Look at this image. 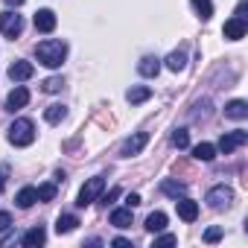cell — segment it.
<instances>
[{"label":"cell","instance_id":"obj_35","mask_svg":"<svg viewBox=\"0 0 248 248\" xmlns=\"http://www.w3.org/2000/svg\"><path fill=\"white\" fill-rule=\"evenodd\" d=\"M117 196H120V187H114L108 196H102V204H114V199H117Z\"/></svg>","mask_w":248,"mask_h":248},{"label":"cell","instance_id":"obj_19","mask_svg":"<svg viewBox=\"0 0 248 248\" xmlns=\"http://www.w3.org/2000/svg\"><path fill=\"white\" fill-rule=\"evenodd\" d=\"M193 158L202 161V164H210L216 158V146L213 143H199V146H193Z\"/></svg>","mask_w":248,"mask_h":248},{"label":"cell","instance_id":"obj_37","mask_svg":"<svg viewBox=\"0 0 248 248\" xmlns=\"http://www.w3.org/2000/svg\"><path fill=\"white\" fill-rule=\"evenodd\" d=\"M245 9H248V3L239 0V3H236V18H245Z\"/></svg>","mask_w":248,"mask_h":248},{"label":"cell","instance_id":"obj_31","mask_svg":"<svg viewBox=\"0 0 248 248\" xmlns=\"http://www.w3.org/2000/svg\"><path fill=\"white\" fill-rule=\"evenodd\" d=\"M175 242H178V236L164 233V236H158V239H155V248H161V245H175Z\"/></svg>","mask_w":248,"mask_h":248},{"label":"cell","instance_id":"obj_1","mask_svg":"<svg viewBox=\"0 0 248 248\" xmlns=\"http://www.w3.org/2000/svg\"><path fill=\"white\" fill-rule=\"evenodd\" d=\"M35 59H38L44 67H62L64 59H67V41L47 38V41L35 44Z\"/></svg>","mask_w":248,"mask_h":248},{"label":"cell","instance_id":"obj_33","mask_svg":"<svg viewBox=\"0 0 248 248\" xmlns=\"http://www.w3.org/2000/svg\"><path fill=\"white\" fill-rule=\"evenodd\" d=\"M111 245H117V248H132V239H126V236H117V239H111Z\"/></svg>","mask_w":248,"mask_h":248},{"label":"cell","instance_id":"obj_22","mask_svg":"<svg viewBox=\"0 0 248 248\" xmlns=\"http://www.w3.org/2000/svg\"><path fill=\"white\" fill-rule=\"evenodd\" d=\"M15 202H18V207H24V210H27V207H32V204L38 202V193H35V187H24V190L15 196Z\"/></svg>","mask_w":248,"mask_h":248},{"label":"cell","instance_id":"obj_27","mask_svg":"<svg viewBox=\"0 0 248 248\" xmlns=\"http://www.w3.org/2000/svg\"><path fill=\"white\" fill-rule=\"evenodd\" d=\"M170 143H172L175 149H187V146H190V135H187V129H175L172 138H170Z\"/></svg>","mask_w":248,"mask_h":248},{"label":"cell","instance_id":"obj_18","mask_svg":"<svg viewBox=\"0 0 248 248\" xmlns=\"http://www.w3.org/2000/svg\"><path fill=\"white\" fill-rule=\"evenodd\" d=\"M164 228H167V213L164 210H155V213L146 216V231L149 233H161Z\"/></svg>","mask_w":248,"mask_h":248},{"label":"cell","instance_id":"obj_15","mask_svg":"<svg viewBox=\"0 0 248 248\" xmlns=\"http://www.w3.org/2000/svg\"><path fill=\"white\" fill-rule=\"evenodd\" d=\"M111 225L114 228H132V207L126 204V207L111 210Z\"/></svg>","mask_w":248,"mask_h":248},{"label":"cell","instance_id":"obj_4","mask_svg":"<svg viewBox=\"0 0 248 248\" xmlns=\"http://www.w3.org/2000/svg\"><path fill=\"white\" fill-rule=\"evenodd\" d=\"M213 210H225V207H231V202H233V190L228 187V184H216V187H210L207 190V199H204Z\"/></svg>","mask_w":248,"mask_h":248},{"label":"cell","instance_id":"obj_13","mask_svg":"<svg viewBox=\"0 0 248 248\" xmlns=\"http://www.w3.org/2000/svg\"><path fill=\"white\" fill-rule=\"evenodd\" d=\"M138 73H140V76H146V79L158 76V73H161V59H158V56H143V59H140V64H138Z\"/></svg>","mask_w":248,"mask_h":248},{"label":"cell","instance_id":"obj_6","mask_svg":"<svg viewBox=\"0 0 248 248\" xmlns=\"http://www.w3.org/2000/svg\"><path fill=\"white\" fill-rule=\"evenodd\" d=\"M248 143V132H242V129H236V132H228V135H222V140H219V152L222 155H231L233 149H239V146H245Z\"/></svg>","mask_w":248,"mask_h":248},{"label":"cell","instance_id":"obj_11","mask_svg":"<svg viewBox=\"0 0 248 248\" xmlns=\"http://www.w3.org/2000/svg\"><path fill=\"white\" fill-rule=\"evenodd\" d=\"M32 73H35L32 62H24V59H18V62L9 67V79H12V82H27V79H32Z\"/></svg>","mask_w":248,"mask_h":248},{"label":"cell","instance_id":"obj_12","mask_svg":"<svg viewBox=\"0 0 248 248\" xmlns=\"http://www.w3.org/2000/svg\"><path fill=\"white\" fill-rule=\"evenodd\" d=\"M175 207H178V216H181L184 222H196V216H199V202L181 196V202L175 199Z\"/></svg>","mask_w":248,"mask_h":248},{"label":"cell","instance_id":"obj_17","mask_svg":"<svg viewBox=\"0 0 248 248\" xmlns=\"http://www.w3.org/2000/svg\"><path fill=\"white\" fill-rule=\"evenodd\" d=\"M149 96H152V88H146V85H135V88L126 91V99H129L132 105H140V102H146Z\"/></svg>","mask_w":248,"mask_h":248},{"label":"cell","instance_id":"obj_21","mask_svg":"<svg viewBox=\"0 0 248 248\" xmlns=\"http://www.w3.org/2000/svg\"><path fill=\"white\" fill-rule=\"evenodd\" d=\"M161 193L170 196V199H181L187 193V184H181V181H164L161 184Z\"/></svg>","mask_w":248,"mask_h":248},{"label":"cell","instance_id":"obj_34","mask_svg":"<svg viewBox=\"0 0 248 248\" xmlns=\"http://www.w3.org/2000/svg\"><path fill=\"white\" fill-rule=\"evenodd\" d=\"M6 178H9V167H6V164H0V190L6 187Z\"/></svg>","mask_w":248,"mask_h":248},{"label":"cell","instance_id":"obj_32","mask_svg":"<svg viewBox=\"0 0 248 248\" xmlns=\"http://www.w3.org/2000/svg\"><path fill=\"white\" fill-rule=\"evenodd\" d=\"M9 228H12V216H9L6 210H0V233L9 231Z\"/></svg>","mask_w":248,"mask_h":248},{"label":"cell","instance_id":"obj_3","mask_svg":"<svg viewBox=\"0 0 248 248\" xmlns=\"http://www.w3.org/2000/svg\"><path fill=\"white\" fill-rule=\"evenodd\" d=\"M102 190H105V178H102V175H93V178H88V181H85V187L79 190V199H76V204H79V207H88V204H93V202L102 196Z\"/></svg>","mask_w":248,"mask_h":248},{"label":"cell","instance_id":"obj_20","mask_svg":"<svg viewBox=\"0 0 248 248\" xmlns=\"http://www.w3.org/2000/svg\"><path fill=\"white\" fill-rule=\"evenodd\" d=\"M64 117H67V108L59 105V102H56V105H47V111H44V120L50 123V126H59Z\"/></svg>","mask_w":248,"mask_h":248},{"label":"cell","instance_id":"obj_23","mask_svg":"<svg viewBox=\"0 0 248 248\" xmlns=\"http://www.w3.org/2000/svg\"><path fill=\"white\" fill-rule=\"evenodd\" d=\"M167 67H170L172 73H181V70L187 67V56H184L181 50H175V53H170V56H167Z\"/></svg>","mask_w":248,"mask_h":248},{"label":"cell","instance_id":"obj_14","mask_svg":"<svg viewBox=\"0 0 248 248\" xmlns=\"http://www.w3.org/2000/svg\"><path fill=\"white\" fill-rule=\"evenodd\" d=\"M44 239H47V231L41 228V225H35V228H30L24 236H21V242H24V248H38V245H44Z\"/></svg>","mask_w":248,"mask_h":248},{"label":"cell","instance_id":"obj_38","mask_svg":"<svg viewBox=\"0 0 248 248\" xmlns=\"http://www.w3.org/2000/svg\"><path fill=\"white\" fill-rule=\"evenodd\" d=\"M15 239H18V233H6V236H3V242H0V245H12Z\"/></svg>","mask_w":248,"mask_h":248},{"label":"cell","instance_id":"obj_39","mask_svg":"<svg viewBox=\"0 0 248 248\" xmlns=\"http://www.w3.org/2000/svg\"><path fill=\"white\" fill-rule=\"evenodd\" d=\"M6 3H9V6H15V9H18V6H24V3H27V0H6Z\"/></svg>","mask_w":248,"mask_h":248},{"label":"cell","instance_id":"obj_5","mask_svg":"<svg viewBox=\"0 0 248 248\" xmlns=\"http://www.w3.org/2000/svg\"><path fill=\"white\" fill-rule=\"evenodd\" d=\"M0 32H3L6 38H18L24 32V18L18 12H12V9L0 12Z\"/></svg>","mask_w":248,"mask_h":248},{"label":"cell","instance_id":"obj_16","mask_svg":"<svg viewBox=\"0 0 248 248\" xmlns=\"http://www.w3.org/2000/svg\"><path fill=\"white\" fill-rule=\"evenodd\" d=\"M225 117H231V120H245V117H248V102H245V99L228 102V105H225Z\"/></svg>","mask_w":248,"mask_h":248},{"label":"cell","instance_id":"obj_26","mask_svg":"<svg viewBox=\"0 0 248 248\" xmlns=\"http://www.w3.org/2000/svg\"><path fill=\"white\" fill-rule=\"evenodd\" d=\"M62 88H64V79H62V76H50V79L41 82V91H44V93H59Z\"/></svg>","mask_w":248,"mask_h":248},{"label":"cell","instance_id":"obj_2","mask_svg":"<svg viewBox=\"0 0 248 248\" xmlns=\"http://www.w3.org/2000/svg\"><path fill=\"white\" fill-rule=\"evenodd\" d=\"M32 140H35V123L32 120L21 117L9 126V143L12 146H30Z\"/></svg>","mask_w":248,"mask_h":248},{"label":"cell","instance_id":"obj_36","mask_svg":"<svg viewBox=\"0 0 248 248\" xmlns=\"http://www.w3.org/2000/svg\"><path fill=\"white\" fill-rule=\"evenodd\" d=\"M126 204H129V207H138V204H140V196H138V193H129V196H126Z\"/></svg>","mask_w":248,"mask_h":248},{"label":"cell","instance_id":"obj_24","mask_svg":"<svg viewBox=\"0 0 248 248\" xmlns=\"http://www.w3.org/2000/svg\"><path fill=\"white\" fill-rule=\"evenodd\" d=\"M76 225H79V219H76L73 213H62L59 222H56V231H59V233H70Z\"/></svg>","mask_w":248,"mask_h":248},{"label":"cell","instance_id":"obj_8","mask_svg":"<svg viewBox=\"0 0 248 248\" xmlns=\"http://www.w3.org/2000/svg\"><path fill=\"white\" fill-rule=\"evenodd\" d=\"M245 18H231V21H225V27H222V35L228 38V41H239V38H245Z\"/></svg>","mask_w":248,"mask_h":248},{"label":"cell","instance_id":"obj_10","mask_svg":"<svg viewBox=\"0 0 248 248\" xmlns=\"http://www.w3.org/2000/svg\"><path fill=\"white\" fill-rule=\"evenodd\" d=\"M32 24H35L38 32H53L56 30V12L53 9H38L35 18H32Z\"/></svg>","mask_w":248,"mask_h":248},{"label":"cell","instance_id":"obj_7","mask_svg":"<svg viewBox=\"0 0 248 248\" xmlns=\"http://www.w3.org/2000/svg\"><path fill=\"white\" fill-rule=\"evenodd\" d=\"M146 143H149V135H146V132H138V135H132L126 143L120 146V155H123V158H135V155H140V152H143V146H146Z\"/></svg>","mask_w":248,"mask_h":248},{"label":"cell","instance_id":"obj_9","mask_svg":"<svg viewBox=\"0 0 248 248\" xmlns=\"http://www.w3.org/2000/svg\"><path fill=\"white\" fill-rule=\"evenodd\" d=\"M27 102H30V91H27L24 85H18V88H15V91H9V96H6V111H12V114H15V111H21Z\"/></svg>","mask_w":248,"mask_h":248},{"label":"cell","instance_id":"obj_28","mask_svg":"<svg viewBox=\"0 0 248 248\" xmlns=\"http://www.w3.org/2000/svg\"><path fill=\"white\" fill-rule=\"evenodd\" d=\"M35 193H38V202H53L56 199V184H41V187H35Z\"/></svg>","mask_w":248,"mask_h":248},{"label":"cell","instance_id":"obj_30","mask_svg":"<svg viewBox=\"0 0 248 248\" xmlns=\"http://www.w3.org/2000/svg\"><path fill=\"white\" fill-rule=\"evenodd\" d=\"M222 239V228H207L204 231V242H219Z\"/></svg>","mask_w":248,"mask_h":248},{"label":"cell","instance_id":"obj_25","mask_svg":"<svg viewBox=\"0 0 248 248\" xmlns=\"http://www.w3.org/2000/svg\"><path fill=\"white\" fill-rule=\"evenodd\" d=\"M190 3H193V9L199 12L202 21H210L213 18V3H210V0H190Z\"/></svg>","mask_w":248,"mask_h":248},{"label":"cell","instance_id":"obj_29","mask_svg":"<svg viewBox=\"0 0 248 248\" xmlns=\"http://www.w3.org/2000/svg\"><path fill=\"white\" fill-rule=\"evenodd\" d=\"M207 117H210V99H202V102H196L193 120H207Z\"/></svg>","mask_w":248,"mask_h":248}]
</instances>
